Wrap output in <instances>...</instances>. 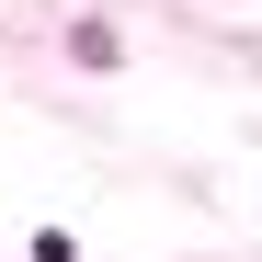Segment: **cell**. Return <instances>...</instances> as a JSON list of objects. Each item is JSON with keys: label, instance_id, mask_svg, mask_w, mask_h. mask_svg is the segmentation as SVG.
Wrapping results in <instances>:
<instances>
[]
</instances>
